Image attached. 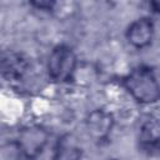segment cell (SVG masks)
<instances>
[{
    "instance_id": "cell-1",
    "label": "cell",
    "mask_w": 160,
    "mask_h": 160,
    "mask_svg": "<svg viewBox=\"0 0 160 160\" xmlns=\"http://www.w3.org/2000/svg\"><path fill=\"white\" fill-rule=\"evenodd\" d=\"M124 84L128 91L139 102L150 104L160 99V85L150 68L139 66L134 69L125 78Z\"/></svg>"
},
{
    "instance_id": "cell-3",
    "label": "cell",
    "mask_w": 160,
    "mask_h": 160,
    "mask_svg": "<svg viewBox=\"0 0 160 160\" xmlns=\"http://www.w3.org/2000/svg\"><path fill=\"white\" fill-rule=\"evenodd\" d=\"M48 138L49 134L44 128L36 125L28 126L21 130L18 139V146L26 159L32 160L41 154L48 142Z\"/></svg>"
},
{
    "instance_id": "cell-6",
    "label": "cell",
    "mask_w": 160,
    "mask_h": 160,
    "mask_svg": "<svg viewBox=\"0 0 160 160\" xmlns=\"http://www.w3.org/2000/svg\"><path fill=\"white\" fill-rule=\"evenodd\" d=\"M28 69L26 59L16 52H8L2 55L1 71L2 75L9 80H19Z\"/></svg>"
},
{
    "instance_id": "cell-8",
    "label": "cell",
    "mask_w": 160,
    "mask_h": 160,
    "mask_svg": "<svg viewBox=\"0 0 160 160\" xmlns=\"http://www.w3.org/2000/svg\"><path fill=\"white\" fill-rule=\"evenodd\" d=\"M140 144L146 149H152L160 145V121L148 120L140 130Z\"/></svg>"
},
{
    "instance_id": "cell-2",
    "label": "cell",
    "mask_w": 160,
    "mask_h": 160,
    "mask_svg": "<svg viewBox=\"0 0 160 160\" xmlns=\"http://www.w3.org/2000/svg\"><path fill=\"white\" fill-rule=\"evenodd\" d=\"M76 68V56L74 51L65 45L56 46L48 64L49 76L56 82H64L71 79Z\"/></svg>"
},
{
    "instance_id": "cell-9",
    "label": "cell",
    "mask_w": 160,
    "mask_h": 160,
    "mask_svg": "<svg viewBox=\"0 0 160 160\" xmlns=\"http://www.w3.org/2000/svg\"><path fill=\"white\" fill-rule=\"evenodd\" d=\"M34 6H38L40 9H51L54 2L52 1H34L32 2Z\"/></svg>"
},
{
    "instance_id": "cell-7",
    "label": "cell",
    "mask_w": 160,
    "mask_h": 160,
    "mask_svg": "<svg viewBox=\"0 0 160 160\" xmlns=\"http://www.w3.org/2000/svg\"><path fill=\"white\" fill-rule=\"evenodd\" d=\"M55 160H80L81 159V149L79 148L76 139L66 134L59 139L58 145L55 148Z\"/></svg>"
},
{
    "instance_id": "cell-10",
    "label": "cell",
    "mask_w": 160,
    "mask_h": 160,
    "mask_svg": "<svg viewBox=\"0 0 160 160\" xmlns=\"http://www.w3.org/2000/svg\"><path fill=\"white\" fill-rule=\"evenodd\" d=\"M151 8L154 9V11L160 12V1H152L151 2Z\"/></svg>"
},
{
    "instance_id": "cell-5",
    "label": "cell",
    "mask_w": 160,
    "mask_h": 160,
    "mask_svg": "<svg viewBox=\"0 0 160 160\" xmlns=\"http://www.w3.org/2000/svg\"><path fill=\"white\" fill-rule=\"evenodd\" d=\"M86 128L91 138L95 140H104L112 128V118L104 110H94L86 119Z\"/></svg>"
},
{
    "instance_id": "cell-4",
    "label": "cell",
    "mask_w": 160,
    "mask_h": 160,
    "mask_svg": "<svg viewBox=\"0 0 160 160\" xmlns=\"http://www.w3.org/2000/svg\"><path fill=\"white\" fill-rule=\"evenodd\" d=\"M154 35V24L148 18H140L135 20L128 29L126 38L129 42L135 48H145L148 46Z\"/></svg>"
}]
</instances>
